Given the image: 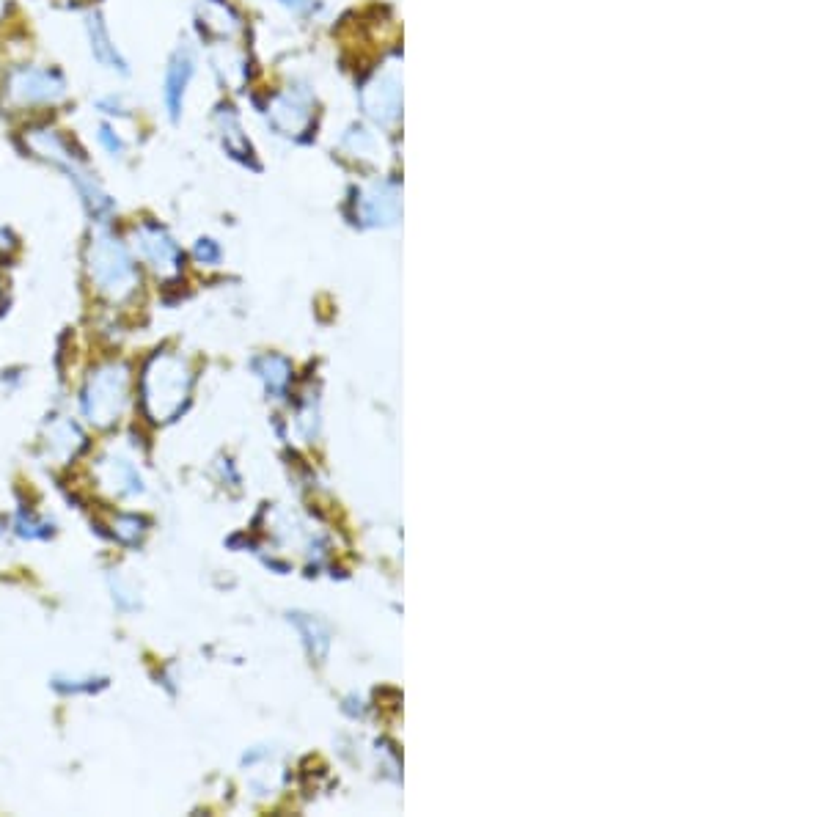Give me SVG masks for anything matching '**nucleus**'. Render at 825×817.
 <instances>
[{
    "mask_svg": "<svg viewBox=\"0 0 825 817\" xmlns=\"http://www.w3.org/2000/svg\"><path fill=\"white\" fill-rule=\"evenodd\" d=\"M22 141H25V149L33 157L55 166L75 185L77 196L91 215V221L99 223V226H108L110 218L116 215V201L110 199L108 190L99 185L97 174L88 168L86 157L80 155V149H75V144H69V138L58 127H53V124H31V127L22 130Z\"/></svg>",
    "mask_w": 825,
    "mask_h": 817,
    "instance_id": "nucleus-1",
    "label": "nucleus"
},
{
    "mask_svg": "<svg viewBox=\"0 0 825 817\" xmlns=\"http://www.w3.org/2000/svg\"><path fill=\"white\" fill-rule=\"evenodd\" d=\"M86 270L91 287L113 303L132 298L141 284L132 251L108 226H99L97 232L91 234L86 248Z\"/></svg>",
    "mask_w": 825,
    "mask_h": 817,
    "instance_id": "nucleus-2",
    "label": "nucleus"
},
{
    "mask_svg": "<svg viewBox=\"0 0 825 817\" xmlns=\"http://www.w3.org/2000/svg\"><path fill=\"white\" fill-rule=\"evenodd\" d=\"M190 369L174 353H154L141 372V405L143 413L160 424L171 421L185 408L187 394H190Z\"/></svg>",
    "mask_w": 825,
    "mask_h": 817,
    "instance_id": "nucleus-3",
    "label": "nucleus"
},
{
    "mask_svg": "<svg viewBox=\"0 0 825 817\" xmlns=\"http://www.w3.org/2000/svg\"><path fill=\"white\" fill-rule=\"evenodd\" d=\"M130 402V369L121 361L97 366L83 388V416L94 427H113L124 416Z\"/></svg>",
    "mask_w": 825,
    "mask_h": 817,
    "instance_id": "nucleus-4",
    "label": "nucleus"
},
{
    "mask_svg": "<svg viewBox=\"0 0 825 817\" xmlns=\"http://www.w3.org/2000/svg\"><path fill=\"white\" fill-rule=\"evenodd\" d=\"M69 94L66 78L55 67L25 64L14 67L3 80V100L14 111H36V108H55Z\"/></svg>",
    "mask_w": 825,
    "mask_h": 817,
    "instance_id": "nucleus-5",
    "label": "nucleus"
},
{
    "mask_svg": "<svg viewBox=\"0 0 825 817\" xmlns=\"http://www.w3.org/2000/svg\"><path fill=\"white\" fill-rule=\"evenodd\" d=\"M132 251L160 281H174L182 273V248L157 221H141L132 229Z\"/></svg>",
    "mask_w": 825,
    "mask_h": 817,
    "instance_id": "nucleus-6",
    "label": "nucleus"
},
{
    "mask_svg": "<svg viewBox=\"0 0 825 817\" xmlns=\"http://www.w3.org/2000/svg\"><path fill=\"white\" fill-rule=\"evenodd\" d=\"M196 78V56L190 45L176 47L168 64H165V75H163V108L168 113L171 122H179L182 113H185V97L190 83Z\"/></svg>",
    "mask_w": 825,
    "mask_h": 817,
    "instance_id": "nucleus-7",
    "label": "nucleus"
},
{
    "mask_svg": "<svg viewBox=\"0 0 825 817\" xmlns=\"http://www.w3.org/2000/svg\"><path fill=\"white\" fill-rule=\"evenodd\" d=\"M83 28H86L91 58H94L105 72H110V75L127 78V75H130V61L124 58V53H121L119 47H116V42H113L105 17L99 12H88L86 20H83Z\"/></svg>",
    "mask_w": 825,
    "mask_h": 817,
    "instance_id": "nucleus-8",
    "label": "nucleus"
},
{
    "mask_svg": "<svg viewBox=\"0 0 825 817\" xmlns=\"http://www.w3.org/2000/svg\"><path fill=\"white\" fill-rule=\"evenodd\" d=\"M97 476L99 482H102V487L119 498L138 496L143 490V479L141 474H138L135 463L127 460V457H121V454H116V457H105L102 465L97 468Z\"/></svg>",
    "mask_w": 825,
    "mask_h": 817,
    "instance_id": "nucleus-9",
    "label": "nucleus"
},
{
    "mask_svg": "<svg viewBox=\"0 0 825 817\" xmlns=\"http://www.w3.org/2000/svg\"><path fill=\"white\" fill-rule=\"evenodd\" d=\"M44 446H47L50 457H58L61 463H69V460H75L77 454L86 449V435H83V430L77 427L75 421L58 419L47 427Z\"/></svg>",
    "mask_w": 825,
    "mask_h": 817,
    "instance_id": "nucleus-10",
    "label": "nucleus"
},
{
    "mask_svg": "<svg viewBox=\"0 0 825 817\" xmlns=\"http://www.w3.org/2000/svg\"><path fill=\"white\" fill-rule=\"evenodd\" d=\"M270 116H273V124L281 130L284 135H297L303 127L308 124V119H311V113H308V105L297 94H284V97H278V100L273 102V111H270Z\"/></svg>",
    "mask_w": 825,
    "mask_h": 817,
    "instance_id": "nucleus-11",
    "label": "nucleus"
},
{
    "mask_svg": "<svg viewBox=\"0 0 825 817\" xmlns=\"http://www.w3.org/2000/svg\"><path fill=\"white\" fill-rule=\"evenodd\" d=\"M198 20H201V28H207V31L218 36H231L240 28V17L234 14V9L226 0H201Z\"/></svg>",
    "mask_w": 825,
    "mask_h": 817,
    "instance_id": "nucleus-12",
    "label": "nucleus"
},
{
    "mask_svg": "<svg viewBox=\"0 0 825 817\" xmlns=\"http://www.w3.org/2000/svg\"><path fill=\"white\" fill-rule=\"evenodd\" d=\"M218 127H220V138H223V146L229 149L234 157L245 155V138L240 135V124L234 119L231 108H220L218 113Z\"/></svg>",
    "mask_w": 825,
    "mask_h": 817,
    "instance_id": "nucleus-13",
    "label": "nucleus"
},
{
    "mask_svg": "<svg viewBox=\"0 0 825 817\" xmlns=\"http://www.w3.org/2000/svg\"><path fill=\"white\" fill-rule=\"evenodd\" d=\"M113 534L127 545H135L146 534V520L141 515H116L113 520Z\"/></svg>",
    "mask_w": 825,
    "mask_h": 817,
    "instance_id": "nucleus-14",
    "label": "nucleus"
},
{
    "mask_svg": "<svg viewBox=\"0 0 825 817\" xmlns=\"http://www.w3.org/2000/svg\"><path fill=\"white\" fill-rule=\"evenodd\" d=\"M17 534L22 540H47L53 534V526L47 520H39L33 512H25L22 509L17 515Z\"/></svg>",
    "mask_w": 825,
    "mask_h": 817,
    "instance_id": "nucleus-15",
    "label": "nucleus"
},
{
    "mask_svg": "<svg viewBox=\"0 0 825 817\" xmlns=\"http://www.w3.org/2000/svg\"><path fill=\"white\" fill-rule=\"evenodd\" d=\"M97 144L105 149V155L113 157V160H124L127 155V141L121 138V133H116V127L108 122H102L97 127Z\"/></svg>",
    "mask_w": 825,
    "mask_h": 817,
    "instance_id": "nucleus-16",
    "label": "nucleus"
},
{
    "mask_svg": "<svg viewBox=\"0 0 825 817\" xmlns=\"http://www.w3.org/2000/svg\"><path fill=\"white\" fill-rule=\"evenodd\" d=\"M97 111L102 113V116H110V119H124V116H130V108L124 105V97H121V94L99 97Z\"/></svg>",
    "mask_w": 825,
    "mask_h": 817,
    "instance_id": "nucleus-17",
    "label": "nucleus"
},
{
    "mask_svg": "<svg viewBox=\"0 0 825 817\" xmlns=\"http://www.w3.org/2000/svg\"><path fill=\"white\" fill-rule=\"evenodd\" d=\"M193 254H196V259L201 262V265H215L220 256V248L215 240H198L196 251H193Z\"/></svg>",
    "mask_w": 825,
    "mask_h": 817,
    "instance_id": "nucleus-18",
    "label": "nucleus"
},
{
    "mask_svg": "<svg viewBox=\"0 0 825 817\" xmlns=\"http://www.w3.org/2000/svg\"><path fill=\"white\" fill-rule=\"evenodd\" d=\"M72 685H55L58 691H66V694H80V691H86V694H91L94 688H99V680H69Z\"/></svg>",
    "mask_w": 825,
    "mask_h": 817,
    "instance_id": "nucleus-19",
    "label": "nucleus"
},
{
    "mask_svg": "<svg viewBox=\"0 0 825 817\" xmlns=\"http://www.w3.org/2000/svg\"><path fill=\"white\" fill-rule=\"evenodd\" d=\"M292 14H311L317 9V0H278Z\"/></svg>",
    "mask_w": 825,
    "mask_h": 817,
    "instance_id": "nucleus-20",
    "label": "nucleus"
},
{
    "mask_svg": "<svg viewBox=\"0 0 825 817\" xmlns=\"http://www.w3.org/2000/svg\"><path fill=\"white\" fill-rule=\"evenodd\" d=\"M14 234L6 232V229H0V251H11L14 248Z\"/></svg>",
    "mask_w": 825,
    "mask_h": 817,
    "instance_id": "nucleus-21",
    "label": "nucleus"
},
{
    "mask_svg": "<svg viewBox=\"0 0 825 817\" xmlns=\"http://www.w3.org/2000/svg\"><path fill=\"white\" fill-rule=\"evenodd\" d=\"M6 12H9V0H0V20L6 17Z\"/></svg>",
    "mask_w": 825,
    "mask_h": 817,
    "instance_id": "nucleus-22",
    "label": "nucleus"
},
{
    "mask_svg": "<svg viewBox=\"0 0 825 817\" xmlns=\"http://www.w3.org/2000/svg\"><path fill=\"white\" fill-rule=\"evenodd\" d=\"M0 534H3V523H0Z\"/></svg>",
    "mask_w": 825,
    "mask_h": 817,
    "instance_id": "nucleus-23",
    "label": "nucleus"
},
{
    "mask_svg": "<svg viewBox=\"0 0 825 817\" xmlns=\"http://www.w3.org/2000/svg\"><path fill=\"white\" fill-rule=\"evenodd\" d=\"M0 295H3V287H0Z\"/></svg>",
    "mask_w": 825,
    "mask_h": 817,
    "instance_id": "nucleus-24",
    "label": "nucleus"
}]
</instances>
